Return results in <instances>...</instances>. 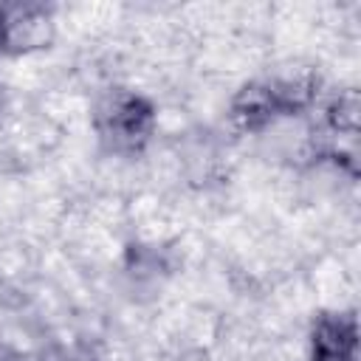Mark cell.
I'll use <instances>...</instances> for the list:
<instances>
[{
  "instance_id": "6da1fadb",
  "label": "cell",
  "mask_w": 361,
  "mask_h": 361,
  "mask_svg": "<svg viewBox=\"0 0 361 361\" xmlns=\"http://www.w3.org/2000/svg\"><path fill=\"white\" fill-rule=\"evenodd\" d=\"M355 324L344 316H324L313 333V361H353Z\"/></svg>"
},
{
  "instance_id": "7a4b0ae2",
  "label": "cell",
  "mask_w": 361,
  "mask_h": 361,
  "mask_svg": "<svg viewBox=\"0 0 361 361\" xmlns=\"http://www.w3.org/2000/svg\"><path fill=\"white\" fill-rule=\"evenodd\" d=\"M149 127V107L141 99H124L121 104L113 107V130L118 138H141Z\"/></svg>"
},
{
  "instance_id": "3957f363",
  "label": "cell",
  "mask_w": 361,
  "mask_h": 361,
  "mask_svg": "<svg viewBox=\"0 0 361 361\" xmlns=\"http://www.w3.org/2000/svg\"><path fill=\"white\" fill-rule=\"evenodd\" d=\"M0 42H3V20H0Z\"/></svg>"
}]
</instances>
